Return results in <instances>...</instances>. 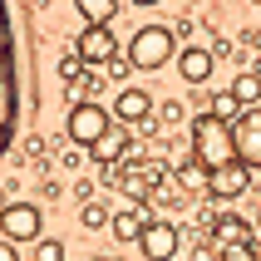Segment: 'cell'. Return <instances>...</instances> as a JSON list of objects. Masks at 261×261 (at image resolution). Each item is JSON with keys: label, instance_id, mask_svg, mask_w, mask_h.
<instances>
[{"label": "cell", "instance_id": "3", "mask_svg": "<svg viewBox=\"0 0 261 261\" xmlns=\"http://www.w3.org/2000/svg\"><path fill=\"white\" fill-rule=\"evenodd\" d=\"M109 128H114V123H109V109L94 103V99H79V103L69 109V118H64V138L79 143V148H94Z\"/></svg>", "mask_w": 261, "mask_h": 261}, {"label": "cell", "instance_id": "1", "mask_svg": "<svg viewBox=\"0 0 261 261\" xmlns=\"http://www.w3.org/2000/svg\"><path fill=\"white\" fill-rule=\"evenodd\" d=\"M25 114V64H20V35H15L10 0H0V158L20 133Z\"/></svg>", "mask_w": 261, "mask_h": 261}, {"label": "cell", "instance_id": "8", "mask_svg": "<svg viewBox=\"0 0 261 261\" xmlns=\"http://www.w3.org/2000/svg\"><path fill=\"white\" fill-rule=\"evenodd\" d=\"M114 182L128 192L133 202H138V197H153V192H158V182H163V163H153V158H143V163H123V168L114 173Z\"/></svg>", "mask_w": 261, "mask_h": 261}, {"label": "cell", "instance_id": "12", "mask_svg": "<svg viewBox=\"0 0 261 261\" xmlns=\"http://www.w3.org/2000/svg\"><path fill=\"white\" fill-rule=\"evenodd\" d=\"M212 49H202V44H188L182 55H177V74H182V84H207L212 79Z\"/></svg>", "mask_w": 261, "mask_h": 261}, {"label": "cell", "instance_id": "11", "mask_svg": "<svg viewBox=\"0 0 261 261\" xmlns=\"http://www.w3.org/2000/svg\"><path fill=\"white\" fill-rule=\"evenodd\" d=\"M114 118L118 123H153V94L148 89H118V99H114Z\"/></svg>", "mask_w": 261, "mask_h": 261}, {"label": "cell", "instance_id": "6", "mask_svg": "<svg viewBox=\"0 0 261 261\" xmlns=\"http://www.w3.org/2000/svg\"><path fill=\"white\" fill-rule=\"evenodd\" d=\"M40 227H44V212L35 202H5L0 207V237H10V242H35L40 237Z\"/></svg>", "mask_w": 261, "mask_h": 261}, {"label": "cell", "instance_id": "5", "mask_svg": "<svg viewBox=\"0 0 261 261\" xmlns=\"http://www.w3.org/2000/svg\"><path fill=\"white\" fill-rule=\"evenodd\" d=\"M74 55L84 59L89 69H109L118 59V40H114V25L109 20H89L84 25V35L74 40Z\"/></svg>", "mask_w": 261, "mask_h": 261}, {"label": "cell", "instance_id": "22", "mask_svg": "<svg viewBox=\"0 0 261 261\" xmlns=\"http://www.w3.org/2000/svg\"><path fill=\"white\" fill-rule=\"evenodd\" d=\"M158 118H163V123H182L188 114H182V103H163V109H158Z\"/></svg>", "mask_w": 261, "mask_h": 261}, {"label": "cell", "instance_id": "21", "mask_svg": "<svg viewBox=\"0 0 261 261\" xmlns=\"http://www.w3.org/2000/svg\"><path fill=\"white\" fill-rule=\"evenodd\" d=\"M217 261H261L251 242H222L217 247Z\"/></svg>", "mask_w": 261, "mask_h": 261}, {"label": "cell", "instance_id": "20", "mask_svg": "<svg viewBox=\"0 0 261 261\" xmlns=\"http://www.w3.org/2000/svg\"><path fill=\"white\" fill-rule=\"evenodd\" d=\"M79 222H84L89 232H99V227H109V222H114V212H109L103 202H84V207H79Z\"/></svg>", "mask_w": 261, "mask_h": 261}, {"label": "cell", "instance_id": "4", "mask_svg": "<svg viewBox=\"0 0 261 261\" xmlns=\"http://www.w3.org/2000/svg\"><path fill=\"white\" fill-rule=\"evenodd\" d=\"M128 59H133V69H158V64H168L173 59V30L168 25H143L128 40Z\"/></svg>", "mask_w": 261, "mask_h": 261}, {"label": "cell", "instance_id": "24", "mask_svg": "<svg viewBox=\"0 0 261 261\" xmlns=\"http://www.w3.org/2000/svg\"><path fill=\"white\" fill-rule=\"evenodd\" d=\"M133 5H163V0H133Z\"/></svg>", "mask_w": 261, "mask_h": 261}, {"label": "cell", "instance_id": "19", "mask_svg": "<svg viewBox=\"0 0 261 261\" xmlns=\"http://www.w3.org/2000/svg\"><path fill=\"white\" fill-rule=\"evenodd\" d=\"M84 20H114L118 15V0H74Z\"/></svg>", "mask_w": 261, "mask_h": 261}, {"label": "cell", "instance_id": "18", "mask_svg": "<svg viewBox=\"0 0 261 261\" xmlns=\"http://www.w3.org/2000/svg\"><path fill=\"white\" fill-rule=\"evenodd\" d=\"M30 261H64V242H55V237H35V242H30Z\"/></svg>", "mask_w": 261, "mask_h": 261}, {"label": "cell", "instance_id": "7", "mask_svg": "<svg viewBox=\"0 0 261 261\" xmlns=\"http://www.w3.org/2000/svg\"><path fill=\"white\" fill-rule=\"evenodd\" d=\"M232 138H237V158L247 168H261V103L256 109H242L232 118Z\"/></svg>", "mask_w": 261, "mask_h": 261}, {"label": "cell", "instance_id": "9", "mask_svg": "<svg viewBox=\"0 0 261 261\" xmlns=\"http://www.w3.org/2000/svg\"><path fill=\"white\" fill-rule=\"evenodd\" d=\"M177 247H182V232H177L173 222H148V232L138 237V251H143V261H173Z\"/></svg>", "mask_w": 261, "mask_h": 261}, {"label": "cell", "instance_id": "23", "mask_svg": "<svg viewBox=\"0 0 261 261\" xmlns=\"http://www.w3.org/2000/svg\"><path fill=\"white\" fill-rule=\"evenodd\" d=\"M15 247H20V242H10V237H0V261H20V251H15Z\"/></svg>", "mask_w": 261, "mask_h": 261}, {"label": "cell", "instance_id": "16", "mask_svg": "<svg viewBox=\"0 0 261 261\" xmlns=\"http://www.w3.org/2000/svg\"><path fill=\"white\" fill-rule=\"evenodd\" d=\"M207 177H212V168H207V163H197L188 153V163H177V173H173V182L182 192H207Z\"/></svg>", "mask_w": 261, "mask_h": 261}, {"label": "cell", "instance_id": "15", "mask_svg": "<svg viewBox=\"0 0 261 261\" xmlns=\"http://www.w3.org/2000/svg\"><path fill=\"white\" fill-rule=\"evenodd\" d=\"M227 94H232V99H237V109H256V103H261V69H256V64H251L247 74H237Z\"/></svg>", "mask_w": 261, "mask_h": 261}, {"label": "cell", "instance_id": "13", "mask_svg": "<svg viewBox=\"0 0 261 261\" xmlns=\"http://www.w3.org/2000/svg\"><path fill=\"white\" fill-rule=\"evenodd\" d=\"M89 153H94V163H99V168H114V163H123V158L133 153V138H128L123 128H109L99 143L89 148Z\"/></svg>", "mask_w": 261, "mask_h": 261}, {"label": "cell", "instance_id": "17", "mask_svg": "<svg viewBox=\"0 0 261 261\" xmlns=\"http://www.w3.org/2000/svg\"><path fill=\"white\" fill-rule=\"evenodd\" d=\"M251 232H256V227H247V222L242 217H217L212 222V242H251Z\"/></svg>", "mask_w": 261, "mask_h": 261}, {"label": "cell", "instance_id": "10", "mask_svg": "<svg viewBox=\"0 0 261 261\" xmlns=\"http://www.w3.org/2000/svg\"><path fill=\"white\" fill-rule=\"evenodd\" d=\"M251 188V168L242 158L222 163V168H212V177H207V192L212 197H222V202H232V197H242V192Z\"/></svg>", "mask_w": 261, "mask_h": 261}, {"label": "cell", "instance_id": "2", "mask_svg": "<svg viewBox=\"0 0 261 261\" xmlns=\"http://www.w3.org/2000/svg\"><path fill=\"white\" fill-rule=\"evenodd\" d=\"M188 153L197 163H207V168H222V163L237 158V138H232V123H227V114H217V109H207V114H197L188 123Z\"/></svg>", "mask_w": 261, "mask_h": 261}, {"label": "cell", "instance_id": "25", "mask_svg": "<svg viewBox=\"0 0 261 261\" xmlns=\"http://www.w3.org/2000/svg\"><path fill=\"white\" fill-rule=\"evenodd\" d=\"M256 232H261V212H256Z\"/></svg>", "mask_w": 261, "mask_h": 261}, {"label": "cell", "instance_id": "14", "mask_svg": "<svg viewBox=\"0 0 261 261\" xmlns=\"http://www.w3.org/2000/svg\"><path fill=\"white\" fill-rule=\"evenodd\" d=\"M148 222H153V217H148L143 207H123V212H114V222H109V232H114L118 242H138V237L148 232Z\"/></svg>", "mask_w": 261, "mask_h": 261}]
</instances>
